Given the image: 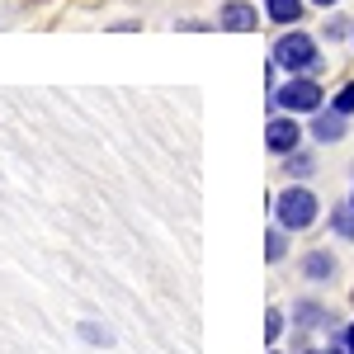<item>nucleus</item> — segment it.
Segmentation results:
<instances>
[{
    "label": "nucleus",
    "instance_id": "nucleus-5",
    "mask_svg": "<svg viewBox=\"0 0 354 354\" xmlns=\"http://www.w3.org/2000/svg\"><path fill=\"white\" fill-rule=\"evenodd\" d=\"M222 28H232V33H250V28L260 24V15H255V5H245V0H232L227 10L218 15Z\"/></svg>",
    "mask_w": 354,
    "mask_h": 354
},
{
    "label": "nucleus",
    "instance_id": "nucleus-14",
    "mask_svg": "<svg viewBox=\"0 0 354 354\" xmlns=\"http://www.w3.org/2000/svg\"><path fill=\"white\" fill-rule=\"evenodd\" d=\"M293 170H298V175H307V170H312V161H307L302 151H288V175H293Z\"/></svg>",
    "mask_w": 354,
    "mask_h": 354
},
{
    "label": "nucleus",
    "instance_id": "nucleus-1",
    "mask_svg": "<svg viewBox=\"0 0 354 354\" xmlns=\"http://www.w3.org/2000/svg\"><path fill=\"white\" fill-rule=\"evenodd\" d=\"M274 66L279 71H288V76H312L317 66H322V57H317V43L298 33V28H288L279 43H274Z\"/></svg>",
    "mask_w": 354,
    "mask_h": 354
},
{
    "label": "nucleus",
    "instance_id": "nucleus-18",
    "mask_svg": "<svg viewBox=\"0 0 354 354\" xmlns=\"http://www.w3.org/2000/svg\"><path fill=\"white\" fill-rule=\"evenodd\" d=\"M317 5H335V0H317Z\"/></svg>",
    "mask_w": 354,
    "mask_h": 354
},
{
    "label": "nucleus",
    "instance_id": "nucleus-13",
    "mask_svg": "<svg viewBox=\"0 0 354 354\" xmlns=\"http://www.w3.org/2000/svg\"><path fill=\"white\" fill-rule=\"evenodd\" d=\"M283 245H288V241H283V227H274L270 241H265V255H270V260H283Z\"/></svg>",
    "mask_w": 354,
    "mask_h": 354
},
{
    "label": "nucleus",
    "instance_id": "nucleus-2",
    "mask_svg": "<svg viewBox=\"0 0 354 354\" xmlns=\"http://www.w3.org/2000/svg\"><path fill=\"white\" fill-rule=\"evenodd\" d=\"M274 213H279V227H283V232H302V227H312V222H317L322 203H317V194H312V189L288 185V189L274 198Z\"/></svg>",
    "mask_w": 354,
    "mask_h": 354
},
{
    "label": "nucleus",
    "instance_id": "nucleus-12",
    "mask_svg": "<svg viewBox=\"0 0 354 354\" xmlns=\"http://www.w3.org/2000/svg\"><path fill=\"white\" fill-rule=\"evenodd\" d=\"M330 109H335V113H345V118H350V113H354V85H345V90H340V95L330 100Z\"/></svg>",
    "mask_w": 354,
    "mask_h": 354
},
{
    "label": "nucleus",
    "instance_id": "nucleus-7",
    "mask_svg": "<svg viewBox=\"0 0 354 354\" xmlns=\"http://www.w3.org/2000/svg\"><path fill=\"white\" fill-rule=\"evenodd\" d=\"M265 15L274 24H298L302 19V0H265Z\"/></svg>",
    "mask_w": 354,
    "mask_h": 354
},
{
    "label": "nucleus",
    "instance_id": "nucleus-4",
    "mask_svg": "<svg viewBox=\"0 0 354 354\" xmlns=\"http://www.w3.org/2000/svg\"><path fill=\"white\" fill-rule=\"evenodd\" d=\"M265 147H270L274 156H288V151H298L302 147V128L293 113H279V118H270L265 123Z\"/></svg>",
    "mask_w": 354,
    "mask_h": 354
},
{
    "label": "nucleus",
    "instance_id": "nucleus-6",
    "mask_svg": "<svg viewBox=\"0 0 354 354\" xmlns=\"http://www.w3.org/2000/svg\"><path fill=\"white\" fill-rule=\"evenodd\" d=\"M312 137H317V142H340V137H345V113L317 109L312 113Z\"/></svg>",
    "mask_w": 354,
    "mask_h": 354
},
{
    "label": "nucleus",
    "instance_id": "nucleus-19",
    "mask_svg": "<svg viewBox=\"0 0 354 354\" xmlns=\"http://www.w3.org/2000/svg\"><path fill=\"white\" fill-rule=\"evenodd\" d=\"M350 203H354V194H350Z\"/></svg>",
    "mask_w": 354,
    "mask_h": 354
},
{
    "label": "nucleus",
    "instance_id": "nucleus-9",
    "mask_svg": "<svg viewBox=\"0 0 354 354\" xmlns=\"http://www.w3.org/2000/svg\"><path fill=\"white\" fill-rule=\"evenodd\" d=\"M335 232H340V236H354V203L335 208Z\"/></svg>",
    "mask_w": 354,
    "mask_h": 354
},
{
    "label": "nucleus",
    "instance_id": "nucleus-16",
    "mask_svg": "<svg viewBox=\"0 0 354 354\" xmlns=\"http://www.w3.org/2000/svg\"><path fill=\"white\" fill-rule=\"evenodd\" d=\"M345 345H350V354H354V326H350V330H345Z\"/></svg>",
    "mask_w": 354,
    "mask_h": 354
},
{
    "label": "nucleus",
    "instance_id": "nucleus-11",
    "mask_svg": "<svg viewBox=\"0 0 354 354\" xmlns=\"http://www.w3.org/2000/svg\"><path fill=\"white\" fill-rule=\"evenodd\" d=\"M81 335L90 340V345H113V335H109V330H100L95 322H81Z\"/></svg>",
    "mask_w": 354,
    "mask_h": 354
},
{
    "label": "nucleus",
    "instance_id": "nucleus-15",
    "mask_svg": "<svg viewBox=\"0 0 354 354\" xmlns=\"http://www.w3.org/2000/svg\"><path fill=\"white\" fill-rule=\"evenodd\" d=\"M326 38H345V19H330V24H326Z\"/></svg>",
    "mask_w": 354,
    "mask_h": 354
},
{
    "label": "nucleus",
    "instance_id": "nucleus-10",
    "mask_svg": "<svg viewBox=\"0 0 354 354\" xmlns=\"http://www.w3.org/2000/svg\"><path fill=\"white\" fill-rule=\"evenodd\" d=\"M279 335H283V312H279V307H270V317H265V340H279Z\"/></svg>",
    "mask_w": 354,
    "mask_h": 354
},
{
    "label": "nucleus",
    "instance_id": "nucleus-17",
    "mask_svg": "<svg viewBox=\"0 0 354 354\" xmlns=\"http://www.w3.org/2000/svg\"><path fill=\"white\" fill-rule=\"evenodd\" d=\"M317 354H350V345H340V350H317Z\"/></svg>",
    "mask_w": 354,
    "mask_h": 354
},
{
    "label": "nucleus",
    "instance_id": "nucleus-3",
    "mask_svg": "<svg viewBox=\"0 0 354 354\" xmlns=\"http://www.w3.org/2000/svg\"><path fill=\"white\" fill-rule=\"evenodd\" d=\"M322 85L312 81V76H288V85H279L274 90V104L283 113H317L322 109Z\"/></svg>",
    "mask_w": 354,
    "mask_h": 354
},
{
    "label": "nucleus",
    "instance_id": "nucleus-8",
    "mask_svg": "<svg viewBox=\"0 0 354 354\" xmlns=\"http://www.w3.org/2000/svg\"><path fill=\"white\" fill-rule=\"evenodd\" d=\"M302 274H307V279H330V274H335V260H330V250H312V255L302 260Z\"/></svg>",
    "mask_w": 354,
    "mask_h": 354
}]
</instances>
